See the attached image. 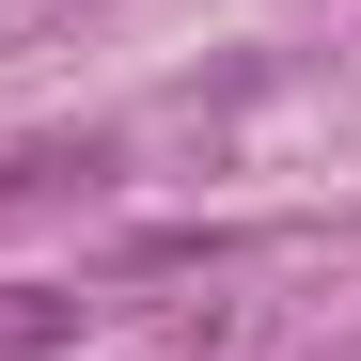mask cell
<instances>
[{
	"instance_id": "1",
	"label": "cell",
	"mask_w": 361,
	"mask_h": 361,
	"mask_svg": "<svg viewBox=\"0 0 361 361\" xmlns=\"http://www.w3.org/2000/svg\"><path fill=\"white\" fill-rule=\"evenodd\" d=\"M47 345H79V298H47V283L0 298V361H47Z\"/></svg>"
},
{
	"instance_id": "2",
	"label": "cell",
	"mask_w": 361,
	"mask_h": 361,
	"mask_svg": "<svg viewBox=\"0 0 361 361\" xmlns=\"http://www.w3.org/2000/svg\"><path fill=\"white\" fill-rule=\"evenodd\" d=\"M63 173H94V142H16V157H0V204H32V189H63Z\"/></svg>"
}]
</instances>
